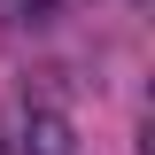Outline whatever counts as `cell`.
<instances>
[{
    "label": "cell",
    "mask_w": 155,
    "mask_h": 155,
    "mask_svg": "<svg viewBox=\"0 0 155 155\" xmlns=\"http://www.w3.org/2000/svg\"><path fill=\"white\" fill-rule=\"evenodd\" d=\"M31 132H39L31 140L39 155H70V124H62V116H31Z\"/></svg>",
    "instance_id": "cell-1"
}]
</instances>
